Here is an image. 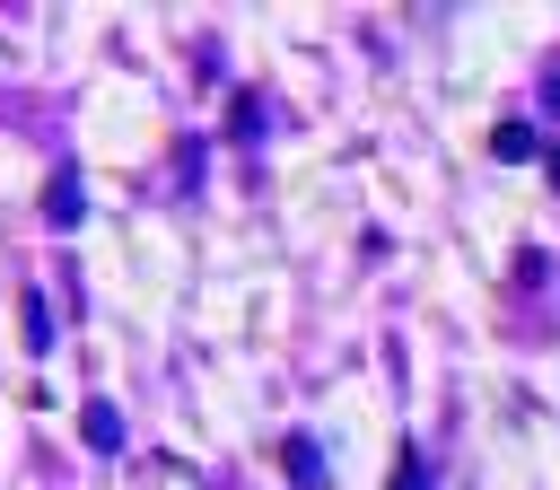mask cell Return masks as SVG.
<instances>
[{"label":"cell","mask_w":560,"mask_h":490,"mask_svg":"<svg viewBox=\"0 0 560 490\" xmlns=\"http://www.w3.org/2000/svg\"><path fill=\"white\" fill-rule=\"evenodd\" d=\"M280 464H289V481H298V490H332V472H324L315 438H280Z\"/></svg>","instance_id":"cell-1"},{"label":"cell","mask_w":560,"mask_h":490,"mask_svg":"<svg viewBox=\"0 0 560 490\" xmlns=\"http://www.w3.org/2000/svg\"><path fill=\"white\" fill-rule=\"evenodd\" d=\"M79 210H88L79 175H52V184H44V219H52V228H79Z\"/></svg>","instance_id":"cell-2"},{"label":"cell","mask_w":560,"mask_h":490,"mask_svg":"<svg viewBox=\"0 0 560 490\" xmlns=\"http://www.w3.org/2000/svg\"><path fill=\"white\" fill-rule=\"evenodd\" d=\"M79 438H88L96 455H114V446H122V411H114V402H88V411H79Z\"/></svg>","instance_id":"cell-3"},{"label":"cell","mask_w":560,"mask_h":490,"mask_svg":"<svg viewBox=\"0 0 560 490\" xmlns=\"http://www.w3.org/2000/svg\"><path fill=\"white\" fill-rule=\"evenodd\" d=\"M385 490H438V481H429V455H420V446H394V481H385Z\"/></svg>","instance_id":"cell-4"},{"label":"cell","mask_w":560,"mask_h":490,"mask_svg":"<svg viewBox=\"0 0 560 490\" xmlns=\"http://www.w3.org/2000/svg\"><path fill=\"white\" fill-rule=\"evenodd\" d=\"M490 158H534V122H499L490 131Z\"/></svg>","instance_id":"cell-5"},{"label":"cell","mask_w":560,"mask_h":490,"mask_svg":"<svg viewBox=\"0 0 560 490\" xmlns=\"http://www.w3.org/2000/svg\"><path fill=\"white\" fill-rule=\"evenodd\" d=\"M18 315H26V350H52V306H44L35 289H26V306H18Z\"/></svg>","instance_id":"cell-6"},{"label":"cell","mask_w":560,"mask_h":490,"mask_svg":"<svg viewBox=\"0 0 560 490\" xmlns=\"http://www.w3.org/2000/svg\"><path fill=\"white\" fill-rule=\"evenodd\" d=\"M551 184H560V149H551Z\"/></svg>","instance_id":"cell-7"}]
</instances>
